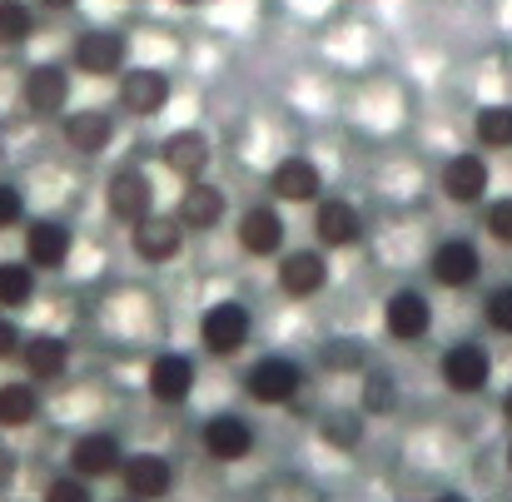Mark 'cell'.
Masks as SVG:
<instances>
[{
    "mask_svg": "<svg viewBox=\"0 0 512 502\" xmlns=\"http://www.w3.org/2000/svg\"><path fill=\"white\" fill-rule=\"evenodd\" d=\"M304 388H309V373L289 353H264L244 368V393L259 408H289V403L304 398Z\"/></svg>",
    "mask_w": 512,
    "mask_h": 502,
    "instance_id": "obj_1",
    "label": "cell"
},
{
    "mask_svg": "<svg viewBox=\"0 0 512 502\" xmlns=\"http://www.w3.org/2000/svg\"><path fill=\"white\" fill-rule=\"evenodd\" d=\"M125 438L115 428H80L65 443V473L85 478V483H110L125 468Z\"/></svg>",
    "mask_w": 512,
    "mask_h": 502,
    "instance_id": "obj_2",
    "label": "cell"
},
{
    "mask_svg": "<svg viewBox=\"0 0 512 502\" xmlns=\"http://www.w3.org/2000/svg\"><path fill=\"white\" fill-rule=\"evenodd\" d=\"M199 448H204L209 463L234 468V463H249L259 453V428H254V418H244L234 408H219L199 423Z\"/></svg>",
    "mask_w": 512,
    "mask_h": 502,
    "instance_id": "obj_3",
    "label": "cell"
},
{
    "mask_svg": "<svg viewBox=\"0 0 512 502\" xmlns=\"http://www.w3.org/2000/svg\"><path fill=\"white\" fill-rule=\"evenodd\" d=\"M199 348L209 353V358H234V353H244L249 348V338H254V314H249V304L244 299H214L204 314H199Z\"/></svg>",
    "mask_w": 512,
    "mask_h": 502,
    "instance_id": "obj_4",
    "label": "cell"
},
{
    "mask_svg": "<svg viewBox=\"0 0 512 502\" xmlns=\"http://www.w3.org/2000/svg\"><path fill=\"white\" fill-rule=\"evenodd\" d=\"M329 279H334V269H329V254H324L319 244H309V249H284V254L274 259V284H279V294L294 299V304L319 299V294L329 289Z\"/></svg>",
    "mask_w": 512,
    "mask_h": 502,
    "instance_id": "obj_5",
    "label": "cell"
},
{
    "mask_svg": "<svg viewBox=\"0 0 512 502\" xmlns=\"http://www.w3.org/2000/svg\"><path fill=\"white\" fill-rule=\"evenodd\" d=\"M438 378H443V388L458 393V398L488 393V383H493V353H488V343H478V338L448 343L443 358H438Z\"/></svg>",
    "mask_w": 512,
    "mask_h": 502,
    "instance_id": "obj_6",
    "label": "cell"
},
{
    "mask_svg": "<svg viewBox=\"0 0 512 502\" xmlns=\"http://www.w3.org/2000/svg\"><path fill=\"white\" fill-rule=\"evenodd\" d=\"M438 189H443V199L458 204V209L488 204V199H493V165H488V155H483V150H458V155H448L443 169H438Z\"/></svg>",
    "mask_w": 512,
    "mask_h": 502,
    "instance_id": "obj_7",
    "label": "cell"
},
{
    "mask_svg": "<svg viewBox=\"0 0 512 502\" xmlns=\"http://www.w3.org/2000/svg\"><path fill=\"white\" fill-rule=\"evenodd\" d=\"M120 483H125V498L165 502L179 488V463H174L170 453H160V448H135V453H125Z\"/></svg>",
    "mask_w": 512,
    "mask_h": 502,
    "instance_id": "obj_8",
    "label": "cell"
},
{
    "mask_svg": "<svg viewBox=\"0 0 512 502\" xmlns=\"http://www.w3.org/2000/svg\"><path fill=\"white\" fill-rule=\"evenodd\" d=\"M428 279H433L438 289H448V294L473 289V284L483 279V249H478L468 234H448V239H438L433 254H428Z\"/></svg>",
    "mask_w": 512,
    "mask_h": 502,
    "instance_id": "obj_9",
    "label": "cell"
},
{
    "mask_svg": "<svg viewBox=\"0 0 512 502\" xmlns=\"http://www.w3.org/2000/svg\"><path fill=\"white\" fill-rule=\"evenodd\" d=\"M105 214L125 229H135L145 214H155V179L140 165H115L105 179Z\"/></svg>",
    "mask_w": 512,
    "mask_h": 502,
    "instance_id": "obj_10",
    "label": "cell"
},
{
    "mask_svg": "<svg viewBox=\"0 0 512 502\" xmlns=\"http://www.w3.org/2000/svg\"><path fill=\"white\" fill-rule=\"evenodd\" d=\"M194 383H199V363L179 348H160L145 368V393L160 403V408H184L194 398Z\"/></svg>",
    "mask_w": 512,
    "mask_h": 502,
    "instance_id": "obj_11",
    "label": "cell"
},
{
    "mask_svg": "<svg viewBox=\"0 0 512 502\" xmlns=\"http://www.w3.org/2000/svg\"><path fill=\"white\" fill-rule=\"evenodd\" d=\"M125 55H130V45H125V35L110 30V25H90V30H80L75 45H70V65H75L80 75H90V80L120 75V70H125Z\"/></svg>",
    "mask_w": 512,
    "mask_h": 502,
    "instance_id": "obj_12",
    "label": "cell"
},
{
    "mask_svg": "<svg viewBox=\"0 0 512 502\" xmlns=\"http://www.w3.org/2000/svg\"><path fill=\"white\" fill-rule=\"evenodd\" d=\"M269 199L274 204H319L324 199V169L314 165L309 155H279L269 165V179H264Z\"/></svg>",
    "mask_w": 512,
    "mask_h": 502,
    "instance_id": "obj_13",
    "label": "cell"
},
{
    "mask_svg": "<svg viewBox=\"0 0 512 502\" xmlns=\"http://www.w3.org/2000/svg\"><path fill=\"white\" fill-rule=\"evenodd\" d=\"M284 239H289V224H284V209L279 204H249L234 219V244L249 259H279L284 254Z\"/></svg>",
    "mask_w": 512,
    "mask_h": 502,
    "instance_id": "obj_14",
    "label": "cell"
},
{
    "mask_svg": "<svg viewBox=\"0 0 512 502\" xmlns=\"http://www.w3.org/2000/svg\"><path fill=\"white\" fill-rule=\"evenodd\" d=\"M75 254V229L55 214H40L25 224V264L35 274H60Z\"/></svg>",
    "mask_w": 512,
    "mask_h": 502,
    "instance_id": "obj_15",
    "label": "cell"
},
{
    "mask_svg": "<svg viewBox=\"0 0 512 502\" xmlns=\"http://www.w3.org/2000/svg\"><path fill=\"white\" fill-rule=\"evenodd\" d=\"M314 244L324 254H339V249H358L363 244V209L343 194H324L314 204Z\"/></svg>",
    "mask_w": 512,
    "mask_h": 502,
    "instance_id": "obj_16",
    "label": "cell"
},
{
    "mask_svg": "<svg viewBox=\"0 0 512 502\" xmlns=\"http://www.w3.org/2000/svg\"><path fill=\"white\" fill-rule=\"evenodd\" d=\"M184 239H189V229L179 224V214H165V209H155V214H145L135 229H130V249H135V259L140 264H174L179 254H184Z\"/></svg>",
    "mask_w": 512,
    "mask_h": 502,
    "instance_id": "obj_17",
    "label": "cell"
},
{
    "mask_svg": "<svg viewBox=\"0 0 512 502\" xmlns=\"http://www.w3.org/2000/svg\"><path fill=\"white\" fill-rule=\"evenodd\" d=\"M383 334L393 338V343H423V338L433 334V304H428V294L423 289H393L388 299H383Z\"/></svg>",
    "mask_w": 512,
    "mask_h": 502,
    "instance_id": "obj_18",
    "label": "cell"
},
{
    "mask_svg": "<svg viewBox=\"0 0 512 502\" xmlns=\"http://www.w3.org/2000/svg\"><path fill=\"white\" fill-rule=\"evenodd\" d=\"M120 110L125 115H135V120H155V115H165V105H170L174 85L165 70H155V65H135V70H125L120 75Z\"/></svg>",
    "mask_w": 512,
    "mask_h": 502,
    "instance_id": "obj_19",
    "label": "cell"
},
{
    "mask_svg": "<svg viewBox=\"0 0 512 502\" xmlns=\"http://www.w3.org/2000/svg\"><path fill=\"white\" fill-rule=\"evenodd\" d=\"M20 100L35 120H65L70 110V70L65 65H35L20 85Z\"/></svg>",
    "mask_w": 512,
    "mask_h": 502,
    "instance_id": "obj_20",
    "label": "cell"
},
{
    "mask_svg": "<svg viewBox=\"0 0 512 502\" xmlns=\"http://www.w3.org/2000/svg\"><path fill=\"white\" fill-rule=\"evenodd\" d=\"M174 214H179V224L189 234H214L229 219V194L219 184H209V179H189L179 189V209Z\"/></svg>",
    "mask_w": 512,
    "mask_h": 502,
    "instance_id": "obj_21",
    "label": "cell"
},
{
    "mask_svg": "<svg viewBox=\"0 0 512 502\" xmlns=\"http://www.w3.org/2000/svg\"><path fill=\"white\" fill-rule=\"evenodd\" d=\"M70 358H75V348H70V338L65 334H50V329L25 334L20 368H25V378H30V383H60V378L70 373Z\"/></svg>",
    "mask_w": 512,
    "mask_h": 502,
    "instance_id": "obj_22",
    "label": "cell"
},
{
    "mask_svg": "<svg viewBox=\"0 0 512 502\" xmlns=\"http://www.w3.org/2000/svg\"><path fill=\"white\" fill-rule=\"evenodd\" d=\"M60 135H65V145H70L75 155L95 160V155H105V150L115 145V115H110V110H95V105L65 110Z\"/></svg>",
    "mask_w": 512,
    "mask_h": 502,
    "instance_id": "obj_23",
    "label": "cell"
},
{
    "mask_svg": "<svg viewBox=\"0 0 512 502\" xmlns=\"http://www.w3.org/2000/svg\"><path fill=\"white\" fill-rule=\"evenodd\" d=\"M209 160H214V145H209V135L194 130V125L165 135V145H160V165L170 169L174 179H184V184H189V179H204V174H209Z\"/></svg>",
    "mask_w": 512,
    "mask_h": 502,
    "instance_id": "obj_24",
    "label": "cell"
},
{
    "mask_svg": "<svg viewBox=\"0 0 512 502\" xmlns=\"http://www.w3.org/2000/svg\"><path fill=\"white\" fill-rule=\"evenodd\" d=\"M314 433H319V443L334 448V453H358L363 438H368V413H363L358 403H329V408L314 418Z\"/></svg>",
    "mask_w": 512,
    "mask_h": 502,
    "instance_id": "obj_25",
    "label": "cell"
},
{
    "mask_svg": "<svg viewBox=\"0 0 512 502\" xmlns=\"http://www.w3.org/2000/svg\"><path fill=\"white\" fill-rule=\"evenodd\" d=\"M40 413H45V393H40V383H30V378H5V383H0V433L35 428Z\"/></svg>",
    "mask_w": 512,
    "mask_h": 502,
    "instance_id": "obj_26",
    "label": "cell"
},
{
    "mask_svg": "<svg viewBox=\"0 0 512 502\" xmlns=\"http://www.w3.org/2000/svg\"><path fill=\"white\" fill-rule=\"evenodd\" d=\"M249 502H334L324 493V483H314V478H304V473H274V478H264Z\"/></svg>",
    "mask_w": 512,
    "mask_h": 502,
    "instance_id": "obj_27",
    "label": "cell"
},
{
    "mask_svg": "<svg viewBox=\"0 0 512 502\" xmlns=\"http://www.w3.org/2000/svg\"><path fill=\"white\" fill-rule=\"evenodd\" d=\"M35 269L25 259H0V314H20L35 304Z\"/></svg>",
    "mask_w": 512,
    "mask_h": 502,
    "instance_id": "obj_28",
    "label": "cell"
},
{
    "mask_svg": "<svg viewBox=\"0 0 512 502\" xmlns=\"http://www.w3.org/2000/svg\"><path fill=\"white\" fill-rule=\"evenodd\" d=\"M473 140L483 155H503L512 150V105H483L473 115Z\"/></svg>",
    "mask_w": 512,
    "mask_h": 502,
    "instance_id": "obj_29",
    "label": "cell"
},
{
    "mask_svg": "<svg viewBox=\"0 0 512 502\" xmlns=\"http://www.w3.org/2000/svg\"><path fill=\"white\" fill-rule=\"evenodd\" d=\"M358 408H363L368 418H388V413L398 408V388H393V378L378 373V368H368V373L358 378Z\"/></svg>",
    "mask_w": 512,
    "mask_h": 502,
    "instance_id": "obj_30",
    "label": "cell"
},
{
    "mask_svg": "<svg viewBox=\"0 0 512 502\" xmlns=\"http://www.w3.org/2000/svg\"><path fill=\"white\" fill-rule=\"evenodd\" d=\"M35 35V10L25 0H0V45H25Z\"/></svg>",
    "mask_w": 512,
    "mask_h": 502,
    "instance_id": "obj_31",
    "label": "cell"
},
{
    "mask_svg": "<svg viewBox=\"0 0 512 502\" xmlns=\"http://www.w3.org/2000/svg\"><path fill=\"white\" fill-rule=\"evenodd\" d=\"M324 368H329V373H353V378H363V373H368V348L339 338V343L324 348Z\"/></svg>",
    "mask_w": 512,
    "mask_h": 502,
    "instance_id": "obj_32",
    "label": "cell"
},
{
    "mask_svg": "<svg viewBox=\"0 0 512 502\" xmlns=\"http://www.w3.org/2000/svg\"><path fill=\"white\" fill-rule=\"evenodd\" d=\"M483 229L498 249H512V194H498L483 204Z\"/></svg>",
    "mask_w": 512,
    "mask_h": 502,
    "instance_id": "obj_33",
    "label": "cell"
},
{
    "mask_svg": "<svg viewBox=\"0 0 512 502\" xmlns=\"http://www.w3.org/2000/svg\"><path fill=\"white\" fill-rule=\"evenodd\" d=\"M483 324H488L493 334L512 338V284L488 289V299H483Z\"/></svg>",
    "mask_w": 512,
    "mask_h": 502,
    "instance_id": "obj_34",
    "label": "cell"
},
{
    "mask_svg": "<svg viewBox=\"0 0 512 502\" xmlns=\"http://www.w3.org/2000/svg\"><path fill=\"white\" fill-rule=\"evenodd\" d=\"M30 224V204H25V189L0 179V234L5 229H25Z\"/></svg>",
    "mask_w": 512,
    "mask_h": 502,
    "instance_id": "obj_35",
    "label": "cell"
},
{
    "mask_svg": "<svg viewBox=\"0 0 512 502\" xmlns=\"http://www.w3.org/2000/svg\"><path fill=\"white\" fill-rule=\"evenodd\" d=\"M40 502H95V483H85V478H75V473H55V478L45 483Z\"/></svg>",
    "mask_w": 512,
    "mask_h": 502,
    "instance_id": "obj_36",
    "label": "cell"
},
{
    "mask_svg": "<svg viewBox=\"0 0 512 502\" xmlns=\"http://www.w3.org/2000/svg\"><path fill=\"white\" fill-rule=\"evenodd\" d=\"M20 348H25L20 319H15V314H0V363H5V358H20Z\"/></svg>",
    "mask_w": 512,
    "mask_h": 502,
    "instance_id": "obj_37",
    "label": "cell"
},
{
    "mask_svg": "<svg viewBox=\"0 0 512 502\" xmlns=\"http://www.w3.org/2000/svg\"><path fill=\"white\" fill-rule=\"evenodd\" d=\"M428 502H473V493H463V488H438Z\"/></svg>",
    "mask_w": 512,
    "mask_h": 502,
    "instance_id": "obj_38",
    "label": "cell"
},
{
    "mask_svg": "<svg viewBox=\"0 0 512 502\" xmlns=\"http://www.w3.org/2000/svg\"><path fill=\"white\" fill-rule=\"evenodd\" d=\"M10 473H15V458H10V453L0 448V493L10 488Z\"/></svg>",
    "mask_w": 512,
    "mask_h": 502,
    "instance_id": "obj_39",
    "label": "cell"
},
{
    "mask_svg": "<svg viewBox=\"0 0 512 502\" xmlns=\"http://www.w3.org/2000/svg\"><path fill=\"white\" fill-rule=\"evenodd\" d=\"M498 413H503V423L512 428V383L503 388V398H498Z\"/></svg>",
    "mask_w": 512,
    "mask_h": 502,
    "instance_id": "obj_40",
    "label": "cell"
},
{
    "mask_svg": "<svg viewBox=\"0 0 512 502\" xmlns=\"http://www.w3.org/2000/svg\"><path fill=\"white\" fill-rule=\"evenodd\" d=\"M40 5H45V10H70L75 0H40Z\"/></svg>",
    "mask_w": 512,
    "mask_h": 502,
    "instance_id": "obj_41",
    "label": "cell"
},
{
    "mask_svg": "<svg viewBox=\"0 0 512 502\" xmlns=\"http://www.w3.org/2000/svg\"><path fill=\"white\" fill-rule=\"evenodd\" d=\"M503 463H508V478H512V438H508V448H503Z\"/></svg>",
    "mask_w": 512,
    "mask_h": 502,
    "instance_id": "obj_42",
    "label": "cell"
},
{
    "mask_svg": "<svg viewBox=\"0 0 512 502\" xmlns=\"http://www.w3.org/2000/svg\"><path fill=\"white\" fill-rule=\"evenodd\" d=\"M174 5H199V0H174Z\"/></svg>",
    "mask_w": 512,
    "mask_h": 502,
    "instance_id": "obj_43",
    "label": "cell"
},
{
    "mask_svg": "<svg viewBox=\"0 0 512 502\" xmlns=\"http://www.w3.org/2000/svg\"><path fill=\"white\" fill-rule=\"evenodd\" d=\"M110 502H135V498H110Z\"/></svg>",
    "mask_w": 512,
    "mask_h": 502,
    "instance_id": "obj_44",
    "label": "cell"
}]
</instances>
